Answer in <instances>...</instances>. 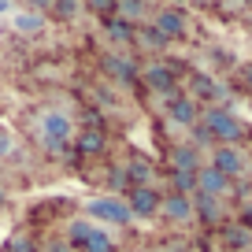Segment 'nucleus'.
Segmentation results:
<instances>
[{
  "label": "nucleus",
  "instance_id": "f257e3e1",
  "mask_svg": "<svg viewBox=\"0 0 252 252\" xmlns=\"http://www.w3.org/2000/svg\"><path fill=\"white\" fill-rule=\"evenodd\" d=\"M74 137V123L67 111H45V119H41V141H45V149L60 152L63 145H71Z\"/></svg>",
  "mask_w": 252,
  "mask_h": 252
},
{
  "label": "nucleus",
  "instance_id": "f03ea898",
  "mask_svg": "<svg viewBox=\"0 0 252 252\" xmlns=\"http://www.w3.org/2000/svg\"><path fill=\"white\" fill-rule=\"evenodd\" d=\"M204 130H208L212 137H219L222 145H234L237 137L245 134L241 119H237L234 111H226V108H208V111H204Z\"/></svg>",
  "mask_w": 252,
  "mask_h": 252
},
{
  "label": "nucleus",
  "instance_id": "7ed1b4c3",
  "mask_svg": "<svg viewBox=\"0 0 252 252\" xmlns=\"http://www.w3.org/2000/svg\"><path fill=\"white\" fill-rule=\"evenodd\" d=\"M89 215L96 222H108V226H126V222L134 219L130 208H126V200H119V197H93L89 200Z\"/></svg>",
  "mask_w": 252,
  "mask_h": 252
},
{
  "label": "nucleus",
  "instance_id": "20e7f679",
  "mask_svg": "<svg viewBox=\"0 0 252 252\" xmlns=\"http://www.w3.org/2000/svg\"><path fill=\"white\" fill-rule=\"evenodd\" d=\"M212 167L222 174V178H234V174H245V167H249V156H245L237 145H219L212 156Z\"/></svg>",
  "mask_w": 252,
  "mask_h": 252
},
{
  "label": "nucleus",
  "instance_id": "39448f33",
  "mask_svg": "<svg viewBox=\"0 0 252 252\" xmlns=\"http://www.w3.org/2000/svg\"><path fill=\"white\" fill-rule=\"evenodd\" d=\"M126 208H130V215H137V219H152V215L159 212V193L152 186H137V189H130Z\"/></svg>",
  "mask_w": 252,
  "mask_h": 252
},
{
  "label": "nucleus",
  "instance_id": "423d86ee",
  "mask_svg": "<svg viewBox=\"0 0 252 252\" xmlns=\"http://www.w3.org/2000/svg\"><path fill=\"white\" fill-rule=\"evenodd\" d=\"M152 30H156L163 41L182 37V33H186V15H182L178 8H159L156 19H152Z\"/></svg>",
  "mask_w": 252,
  "mask_h": 252
},
{
  "label": "nucleus",
  "instance_id": "0eeeda50",
  "mask_svg": "<svg viewBox=\"0 0 252 252\" xmlns=\"http://www.w3.org/2000/svg\"><path fill=\"white\" fill-rule=\"evenodd\" d=\"M104 71H108V78L123 82V86L137 82V63L130 60V56H123V52H108L104 56Z\"/></svg>",
  "mask_w": 252,
  "mask_h": 252
},
{
  "label": "nucleus",
  "instance_id": "6e6552de",
  "mask_svg": "<svg viewBox=\"0 0 252 252\" xmlns=\"http://www.w3.org/2000/svg\"><path fill=\"white\" fill-rule=\"evenodd\" d=\"M197 115H200V108H197L193 96H178V93H174L171 100H167V119H171L174 126H193Z\"/></svg>",
  "mask_w": 252,
  "mask_h": 252
},
{
  "label": "nucleus",
  "instance_id": "1a4fd4ad",
  "mask_svg": "<svg viewBox=\"0 0 252 252\" xmlns=\"http://www.w3.org/2000/svg\"><path fill=\"white\" fill-rule=\"evenodd\" d=\"M171 167L178 174H197L200 171V149L193 141H189V145H174V149H171Z\"/></svg>",
  "mask_w": 252,
  "mask_h": 252
},
{
  "label": "nucleus",
  "instance_id": "9d476101",
  "mask_svg": "<svg viewBox=\"0 0 252 252\" xmlns=\"http://www.w3.org/2000/svg\"><path fill=\"white\" fill-rule=\"evenodd\" d=\"M159 212L171 222H189L193 219V200L182 197V193H167V197H159Z\"/></svg>",
  "mask_w": 252,
  "mask_h": 252
},
{
  "label": "nucleus",
  "instance_id": "9b49d317",
  "mask_svg": "<svg viewBox=\"0 0 252 252\" xmlns=\"http://www.w3.org/2000/svg\"><path fill=\"white\" fill-rule=\"evenodd\" d=\"M226 189H230V178H222L215 167H200V171H197V193H204V197H215V200H219Z\"/></svg>",
  "mask_w": 252,
  "mask_h": 252
},
{
  "label": "nucleus",
  "instance_id": "f8f14e48",
  "mask_svg": "<svg viewBox=\"0 0 252 252\" xmlns=\"http://www.w3.org/2000/svg\"><path fill=\"white\" fill-rule=\"evenodd\" d=\"M145 82H149L156 93H167V100L174 96V71L163 67V63H152L149 71H145Z\"/></svg>",
  "mask_w": 252,
  "mask_h": 252
},
{
  "label": "nucleus",
  "instance_id": "ddd939ff",
  "mask_svg": "<svg viewBox=\"0 0 252 252\" xmlns=\"http://www.w3.org/2000/svg\"><path fill=\"white\" fill-rule=\"evenodd\" d=\"M45 23H48V19L41 15V11H33V8H23V11L11 15V26H15L19 33H41V30H45Z\"/></svg>",
  "mask_w": 252,
  "mask_h": 252
},
{
  "label": "nucleus",
  "instance_id": "4468645a",
  "mask_svg": "<svg viewBox=\"0 0 252 252\" xmlns=\"http://www.w3.org/2000/svg\"><path fill=\"white\" fill-rule=\"evenodd\" d=\"M193 215H200L204 222H219V215H222V208H219V200L215 197H204V193H193Z\"/></svg>",
  "mask_w": 252,
  "mask_h": 252
},
{
  "label": "nucleus",
  "instance_id": "2eb2a0df",
  "mask_svg": "<svg viewBox=\"0 0 252 252\" xmlns=\"http://www.w3.org/2000/svg\"><path fill=\"white\" fill-rule=\"evenodd\" d=\"M93 226H96V222H89V219L71 222V226H67V245H71V249H86V241H89V234H93Z\"/></svg>",
  "mask_w": 252,
  "mask_h": 252
},
{
  "label": "nucleus",
  "instance_id": "dca6fc26",
  "mask_svg": "<svg viewBox=\"0 0 252 252\" xmlns=\"http://www.w3.org/2000/svg\"><path fill=\"white\" fill-rule=\"evenodd\" d=\"M82 252H115V237H111L104 226H93V234H89V241H86Z\"/></svg>",
  "mask_w": 252,
  "mask_h": 252
},
{
  "label": "nucleus",
  "instance_id": "f3484780",
  "mask_svg": "<svg viewBox=\"0 0 252 252\" xmlns=\"http://www.w3.org/2000/svg\"><path fill=\"white\" fill-rule=\"evenodd\" d=\"M215 96H222V89L215 86V78L197 74V78H193V100H215Z\"/></svg>",
  "mask_w": 252,
  "mask_h": 252
},
{
  "label": "nucleus",
  "instance_id": "a211bd4d",
  "mask_svg": "<svg viewBox=\"0 0 252 252\" xmlns=\"http://www.w3.org/2000/svg\"><path fill=\"white\" fill-rule=\"evenodd\" d=\"M123 171H126V182H134V189L137 186H149V178H152L149 159H134V163H126Z\"/></svg>",
  "mask_w": 252,
  "mask_h": 252
},
{
  "label": "nucleus",
  "instance_id": "6ab92c4d",
  "mask_svg": "<svg viewBox=\"0 0 252 252\" xmlns=\"http://www.w3.org/2000/svg\"><path fill=\"white\" fill-rule=\"evenodd\" d=\"M222 245L226 249H245L249 245V226H222Z\"/></svg>",
  "mask_w": 252,
  "mask_h": 252
},
{
  "label": "nucleus",
  "instance_id": "aec40b11",
  "mask_svg": "<svg viewBox=\"0 0 252 252\" xmlns=\"http://www.w3.org/2000/svg\"><path fill=\"white\" fill-rule=\"evenodd\" d=\"M104 134L100 130H86V134H78V152H89V156H93V152H100L104 149Z\"/></svg>",
  "mask_w": 252,
  "mask_h": 252
},
{
  "label": "nucleus",
  "instance_id": "412c9836",
  "mask_svg": "<svg viewBox=\"0 0 252 252\" xmlns=\"http://www.w3.org/2000/svg\"><path fill=\"white\" fill-rule=\"evenodd\" d=\"M104 30H108L111 41H130L134 37V26L123 23V19H104Z\"/></svg>",
  "mask_w": 252,
  "mask_h": 252
},
{
  "label": "nucleus",
  "instance_id": "4be33fe9",
  "mask_svg": "<svg viewBox=\"0 0 252 252\" xmlns=\"http://www.w3.org/2000/svg\"><path fill=\"white\" fill-rule=\"evenodd\" d=\"M115 11L126 15L123 23H137V19L145 15V4H141V0H123V4H115Z\"/></svg>",
  "mask_w": 252,
  "mask_h": 252
},
{
  "label": "nucleus",
  "instance_id": "5701e85b",
  "mask_svg": "<svg viewBox=\"0 0 252 252\" xmlns=\"http://www.w3.org/2000/svg\"><path fill=\"white\" fill-rule=\"evenodd\" d=\"M11 152H15V134H11L8 123H0V159L11 156Z\"/></svg>",
  "mask_w": 252,
  "mask_h": 252
},
{
  "label": "nucleus",
  "instance_id": "b1692460",
  "mask_svg": "<svg viewBox=\"0 0 252 252\" xmlns=\"http://www.w3.org/2000/svg\"><path fill=\"white\" fill-rule=\"evenodd\" d=\"M134 37H141V41H145L149 48H167V41L159 37V33L152 30V26H141V30H134Z\"/></svg>",
  "mask_w": 252,
  "mask_h": 252
},
{
  "label": "nucleus",
  "instance_id": "393cba45",
  "mask_svg": "<svg viewBox=\"0 0 252 252\" xmlns=\"http://www.w3.org/2000/svg\"><path fill=\"white\" fill-rule=\"evenodd\" d=\"M11 252H33L30 237H15V245H11Z\"/></svg>",
  "mask_w": 252,
  "mask_h": 252
},
{
  "label": "nucleus",
  "instance_id": "a878e982",
  "mask_svg": "<svg viewBox=\"0 0 252 252\" xmlns=\"http://www.w3.org/2000/svg\"><path fill=\"white\" fill-rule=\"evenodd\" d=\"M56 15H78V4H56Z\"/></svg>",
  "mask_w": 252,
  "mask_h": 252
},
{
  "label": "nucleus",
  "instance_id": "bb28decb",
  "mask_svg": "<svg viewBox=\"0 0 252 252\" xmlns=\"http://www.w3.org/2000/svg\"><path fill=\"white\" fill-rule=\"evenodd\" d=\"M111 186H126V171H123V167H115V171H111Z\"/></svg>",
  "mask_w": 252,
  "mask_h": 252
},
{
  "label": "nucleus",
  "instance_id": "cd10ccee",
  "mask_svg": "<svg viewBox=\"0 0 252 252\" xmlns=\"http://www.w3.org/2000/svg\"><path fill=\"white\" fill-rule=\"evenodd\" d=\"M245 86L252 89V63H249V67H245Z\"/></svg>",
  "mask_w": 252,
  "mask_h": 252
},
{
  "label": "nucleus",
  "instance_id": "c85d7f7f",
  "mask_svg": "<svg viewBox=\"0 0 252 252\" xmlns=\"http://www.w3.org/2000/svg\"><path fill=\"white\" fill-rule=\"evenodd\" d=\"M0 204H4V189H0Z\"/></svg>",
  "mask_w": 252,
  "mask_h": 252
},
{
  "label": "nucleus",
  "instance_id": "c756f323",
  "mask_svg": "<svg viewBox=\"0 0 252 252\" xmlns=\"http://www.w3.org/2000/svg\"><path fill=\"white\" fill-rule=\"evenodd\" d=\"M156 252H159V249H156Z\"/></svg>",
  "mask_w": 252,
  "mask_h": 252
}]
</instances>
